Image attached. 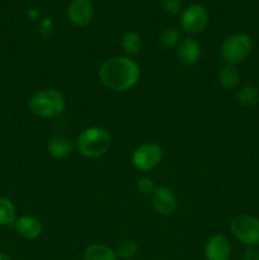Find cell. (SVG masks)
Wrapping results in <instances>:
<instances>
[{"instance_id": "9c48e42d", "label": "cell", "mask_w": 259, "mask_h": 260, "mask_svg": "<svg viewBox=\"0 0 259 260\" xmlns=\"http://www.w3.org/2000/svg\"><path fill=\"white\" fill-rule=\"evenodd\" d=\"M150 197H151L152 208L160 216H172L177 211V196L170 188L164 187V185L156 187Z\"/></svg>"}, {"instance_id": "8fae6325", "label": "cell", "mask_w": 259, "mask_h": 260, "mask_svg": "<svg viewBox=\"0 0 259 260\" xmlns=\"http://www.w3.org/2000/svg\"><path fill=\"white\" fill-rule=\"evenodd\" d=\"M13 226L18 235L25 240H35V239L40 238L43 231L42 222L40 221V218L32 215H23L20 217H17Z\"/></svg>"}, {"instance_id": "4fadbf2b", "label": "cell", "mask_w": 259, "mask_h": 260, "mask_svg": "<svg viewBox=\"0 0 259 260\" xmlns=\"http://www.w3.org/2000/svg\"><path fill=\"white\" fill-rule=\"evenodd\" d=\"M75 149V144L70 137L65 135H55L47 142V152L55 159H63L71 155Z\"/></svg>"}, {"instance_id": "5b68a950", "label": "cell", "mask_w": 259, "mask_h": 260, "mask_svg": "<svg viewBox=\"0 0 259 260\" xmlns=\"http://www.w3.org/2000/svg\"><path fill=\"white\" fill-rule=\"evenodd\" d=\"M234 238L245 248L259 246V218L251 215H236L230 221Z\"/></svg>"}, {"instance_id": "52a82bcc", "label": "cell", "mask_w": 259, "mask_h": 260, "mask_svg": "<svg viewBox=\"0 0 259 260\" xmlns=\"http://www.w3.org/2000/svg\"><path fill=\"white\" fill-rule=\"evenodd\" d=\"M208 24V12L203 5L192 4L182 10L179 17V25L185 33L197 35Z\"/></svg>"}, {"instance_id": "30bf717a", "label": "cell", "mask_w": 259, "mask_h": 260, "mask_svg": "<svg viewBox=\"0 0 259 260\" xmlns=\"http://www.w3.org/2000/svg\"><path fill=\"white\" fill-rule=\"evenodd\" d=\"M233 248L225 235L215 234L207 240L205 245L206 260H229L231 258Z\"/></svg>"}, {"instance_id": "7402d4cb", "label": "cell", "mask_w": 259, "mask_h": 260, "mask_svg": "<svg viewBox=\"0 0 259 260\" xmlns=\"http://www.w3.org/2000/svg\"><path fill=\"white\" fill-rule=\"evenodd\" d=\"M161 8L165 13L170 15L180 14L183 10L180 0H161Z\"/></svg>"}, {"instance_id": "6da1fadb", "label": "cell", "mask_w": 259, "mask_h": 260, "mask_svg": "<svg viewBox=\"0 0 259 260\" xmlns=\"http://www.w3.org/2000/svg\"><path fill=\"white\" fill-rule=\"evenodd\" d=\"M98 76L107 89L123 93L137 85L141 76V69L139 63L128 56H113L102 63Z\"/></svg>"}, {"instance_id": "9a60e30c", "label": "cell", "mask_w": 259, "mask_h": 260, "mask_svg": "<svg viewBox=\"0 0 259 260\" xmlns=\"http://www.w3.org/2000/svg\"><path fill=\"white\" fill-rule=\"evenodd\" d=\"M217 80L221 88L225 89V90H233L240 83V73L236 69V66L226 63L218 71Z\"/></svg>"}, {"instance_id": "7c38bea8", "label": "cell", "mask_w": 259, "mask_h": 260, "mask_svg": "<svg viewBox=\"0 0 259 260\" xmlns=\"http://www.w3.org/2000/svg\"><path fill=\"white\" fill-rule=\"evenodd\" d=\"M177 57L183 65H196L201 57L200 42L192 37H187L182 40L177 47Z\"/></svg>"}, {"instance_id": "5bb4252c", "label": "cell", "mask_w": 259, "mask_h": 260, "mask_svg": "<svg viewBox=\"0 0 259 260\" xmlns=\"http://www.w3.org/2000/svg\"><path fill=\"white\" fill-rule=\"evenodd\" d=\"M83 260H118L114 249L106 244H91L84 250Z\"/></svg>"}, {"instance_id": "7a4b0ae2", "label": "cell", "mask_w": 259, "mask_h": 260, "mask_svg": "<svg viewBox=\"0 0 259 260\" xmlns=\"http://www.w3.org/2000/svg\"><path fill=\"white\" fill-rule=\"evenodd\" d=\"M112 136L106 128L91 126L84 128L76 137L75 147L81 156L86 159H96L109 151Z\"/></svg>"}, {"instance_id": "8992f818", "label": "cell", "mask_w": 259, "mask_h": 260, "mask_svg": "<svg viewBox=\"0 0 259 260\" xmlns=\"http://www.w3.org/2000/svg\"><path fill=\"white\" fill-rule=\"evenodd\" d=\"M164 151L156 142H145L137 146L131 155V161L135 169L141 173H149L156 169L161 162Z\"/></svg>"}, {"instance_id": "603a6c76", "label": "cell", "mask_w": 259, "mask_h": 260, "mask_svg": "<svg viewBox=\"0 0 259 260\" xmlns=\"http://www.w3.org/2000/svg\"><path fill=\"white\" fill-rule=\"evenodd\" d=\"M241 260H259V249L258 246H249L245 248L241 255Z\"/></svg>"}, {"instance_id": "d6986e66", "label": "cell", "mask_w": 259, "mask_h": 260, "mask_svg": "<svg viewBox=\"0 0 259 260\" xmlns=\"http://www.w3.org/2000/svg\"><path fill=\"white\" fill-rule=\"evenodd\" d=\"M114 251H116V255L118 259L131 260L139 254V244L131 239H126L117 245Z\"/></svg>"}, {"instance_id": "44dd1931", "label": "cell", "mask_w": 259, "mask_h": 260, "mask_svg": "<svg viewBox=\"0 0 259 260\" xmlns=\"http://www.w3.org/2000/svg\"><path fill=\"white\" fill-rule=\"evenodd\" d=\"M136 188L139 190V193L145 196H151V193L155 190V184L154 180L149 177H141L137 179L136 182Z\"/></svg>"}, {"instance_id": "e0dca14e", "label": "cell", "mask_w": 259, "mask_h": 260, "mask_svg": "<svg viewBox=\"0 0 259 260\" xmlns=\"http://www.w3.org/2000/svg\"><path fill=\"white\" fill-rule=\"evenodd\" d=\"M236 101L243 107H254L259 103V88L255 85H244L236 93Z\"/></svg>"}, {"instance_id": "ba28073f", "label": "cell", "mask_w": 259, "mask_h": 260, "mask_svg": "<svg viewBox=\"0 0 259 260\" xmlns=\"http://www.w3.org/2000/svg\"><path fill=\"white\" fill-rule=\"evenodd\" d=\"M94 5L90 0H73L69 4L66 15L74 27L84 28L90 24L94 18Z\"/></svg>"}, {"instance_id": "ffe728a7", "label": "cell", "mask_w": 259, "mask_h": 260, "mask_svg": "<svg viewBox=\"0 0 259 260\" xmlns=\"http://www.w3.org/2000/svg\"><path fill=\"white\" fill-rule=\"evenodd\" d=\"M180 42V32L177 28H165L159 35V45L163 48L178 47Z\"/></svg>"}, {"instance_id": "cb8c5ba5", "label": "cell", "mask_w": 259, "mask_h": 260, "mask_svg": "<svg viewBox=\"0 0 259 260\" xmlns=\"http://www.w3.org/2000/svg\"><path fill=\"white\" fill-rule=\"evenodd\" d=\"M0 260H12V258H10L8 254L2 253V251H0Z\"/></svg>"}, {"instance_id": "3957f363", "label": "cell", "mask_w": 259, "mask_h": 260, "mask_svg": "<svg viewBox=\"0 0 259 260\" xmlns=\"http://www.w3.org/2000/svg\"><path fill=\"white\" fill-rule=\"evenodd\" d=\"M28 107L40 118H56L65 111L66 101L65 96L56 89H42L30 96Z\"/></svg>"}, {"instance_id": "2e32d148", "label": "cell", "mask_w": 259, "mask_h": 260, "mask_svg": "<svg viewBox=\"0 0 259 260\" xmlns=\"http://www.w3.org/2000/svg\"><path fill=\"white\" fill-rule=\"evenodd\" d=\"M121 47L126 56L132 57V56L139 55L140 51L142 48V38L135 30H128L122 36L121 40Z\"/></svg>"}, {"instance_id": "ac0fdd59", "label": "cell", "mask_w": 259, "mask_h": 260, "mask_svg": "<svg viewBox=\"0 0 259 260\" xmlns=\"http://www.w3.org/2000/svg\"><path fill=\"white\" fill-rule=\"evenodd\" d=\"M17 220V208L12 200L0 197V226H13Z\"/></svg>"}, {"instance_id": "277c9868", "label": "cell", "mask_w": 259, "mask_h": 260, "mask_svg": "<svg viewBox=\"0 0 259 260\" xmlns=\"http://www.w3.org/2000/svg\"><path fill=\"white\" fill-rule=\"evenodd\" d=\"M253 48V41L246 33L236 32L228 36L221 45L220 53L228 65H239L249 57Z\"/></svg>"}]
</instances>
